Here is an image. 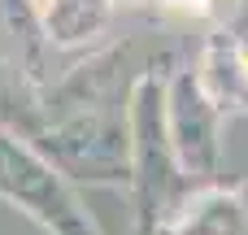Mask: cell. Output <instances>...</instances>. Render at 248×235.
Instances as JSON below:
<instances>
[{
	"label": "cell",
	"mask_w": 248,
	"mask_h": 235,
	"mask_svg": "<svg viewBox=\"0 0 248 235\" xmlns=\"http://www.w3.org/2000/svg\"><path fill=\"white\" fill-rule=\"evenodd\" d=\"M0 196L17 201L22 209H31L35 218H44L48 227H57L61 235H83V214L74 209V201L65 196V188L4 126H0Z\"/></svg>",
	"instance_id": "1"
},
{
	"label": "cell",
	"mask_w": 248,
	"mask_h": 235,
	"mask_svg": "<svg viewBox=\"0 0 248 235\" xmlns=\"http://www.w3.org/2000/svg\"><path fill=\"white\" fill-rule=\"evenodd\" d=\"M166 113H170V131H174V144L179 153L187 157V166L205 170L214 161V100L201 92L196 83V70H179L166 87Z\"/></svg>",
	"instance_id": "2"
},
{
	"label": "cell",
	"mask_w": 248,
	"mask_h": 235,
	"mask_svg": "<svg viewBox=\"0 0 248 235\" xmlns=\"http://www.w3.org/2000/svg\"><path fill=\"white\" fill-rule=\"evenodd\" d=\"M196 83L214 100L218 113L248 109V61L240 52V35L235 31L205 35V48H201V61H196Z\"/></svg>",
	"instance_id": "3"
},
{
	"label": "cell",
	"mask_w": 248,
	"mask_h": 235,
	"mask_svg": "<svg viewBox=\"0 0 248 235\" xmlns=\"http://www.w3.org/2000/svg\"><path fill=\"white\" fill-rule=\"evenodd\" d=\"M113 0H52L39 13V31L48 48H92L109 22H113Z\"/></svg>",
	"instance_id": "4"
},
{
	"label": "cell",
	"mask_w": 248,
	"mask_h": 235,
	"mask_svg": "<svg viewBox=\"0 0 248 235\" xmlns=\"http://www.w3.org/2000/svg\"><path fill=\"white\" fill-rule=\"evenodd\" d=\"M244 231H248V192L244 188L205 196L187 214V222L179 227V235H244Z\"/></svg>",
	"instance_id": "5"
},
{
	"label": "cell",
	"mask_w": 248,
	"mask_h": 235,
	"mask_svg": "<svg viewBox=\"0 0 248 235\" xmlns=\"http://www.w3.org/2000/svg\"><path fill=\"white\" fill-rule=\"evenodd\" d=\"M153 9L161 17H170V22L201 26L205 35H214V31H235V22L248 9V0H157Z\"/></svg>",
	"instance_id": "6"
},
{
	"label": "cell",
	"mask_w": 248,
	"mask_h": 235,
	"mask_svg": "<svg viewBox=\"0 0 248 235\" xmlns=\"http://www.w3.org/2000/svg\"><path fill=\"white\" fill-rule=\"evenodd\" d=\"M113 4H122V9H153L157 0H113Z\"/></svg>",
	"instance_id": "7"
},
{
	"label": "cell",
	"mask_w": 248,
	"mask_h": 235,
	"mask_svg": "<svg viewBox=\"0 0 248 235\" xmlns=\"http://www.w3.org/2000/svg\"><path fill=\"white\" fill-rule=\"evenodd\" d=\"M48 4H52V0H31V9H35V13H44Z\"/></svg>",
	"instance_id": "8"
},
{
	"label": "cell",
	"mask_w": 248,
	"mask_h": 235,
	"mask_svg": "<svg viewBox=\"0 0 248 235\" xmlns=\"http://www.w3.org/2000/svg\"><path fill=\"white\" fill-rule=\"evenodd\" d=\"M240 52H244V61H248V31L240 35Z\"/></svg>",
	"instance_id": "9"
}]
</instances>
